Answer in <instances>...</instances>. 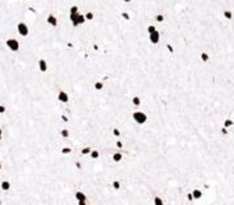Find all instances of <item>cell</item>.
Segmentation results:
<instances>
[{
	"label": "cell",
	"instance_id": "obj_11",
	"mask_svg": "<svg viewBox=\"0 0 234 205\" xmlns=\"http://www.w3.org/2000/svg\"><path fill=\"white\" fill-rule=\"evenodd\" d=\"M212 17H214V16H212ZM205 19H206V18H205ZM200 22H201V21H200ZM197 23H198V22H197ZM197 23H196V24H197ZM193 26H194V24H193ZM193 26H192V28H193ZM191 40H192V30H191ZM192 44H193V41H192ZM193 48H194V45H193ZM194 49H196V48H194ZM196 50H197V49H196ZM197 51H198V50H197ZM198 53H200V51H198ZM197 73H198V72H197ZM196 89H197V80H196ZM197 94H198V90H197ZM198 97H200V95H198ZM200 101L202 103V105H204V107H205V108H206V109H207L208 111H210V113H211L212 115H215V117H218V118H219V119H223V121L225 119V118H221V117H219V115H216V114H215V113H212V111H211V110H210V109H208V108L206 107V105L204 104V101H202V100H201V97H200ZM233 128H234V126H233Z\"/></svg>",
	"mask_w": 234,
	"mask_h": 205
},
{
	"label": "cell",
	"instance_id": "obj_16",
	"mask_svg": "<svg viewBox=\"0 0 234 205\" xmlns=\"http://www.w3.org/2000/svg\"><path fill=\"white\" fill-rule=\"evenodd\" d=\"M221 17H223L225 21L230 22V21H233V18H234V13H233V10H230V9H224L223 13H221Z\"/></svg>",
	"mask_w": 234,
	"mask_h": 205
},
{
	"label": "cell",
	"instance_id": "obj_22",
	"mask_svg": "<svg viewBox=\"0 0 234 205\" xmlns=\"http://www.w3.org/2000/svg\"><path fill=\"white\" fill-rule=\"evenodd\" d=\"M221 126L229 129V128H232L234 126V119H233V118H225V119L223 121V125H221Z\"/></svg>",
	"mask_w": 234,
	"mask_h": 205
},
{
	"label": "cell",
	"instance_id": "obj_18",
	"mask_svg": "<svg viewBox=\"0 0 234 205\" xmlns=\"http://www.w3.org/2000/svg\"><path fill=\"white\" fill-rule=\"evenodd\" d=\"M110 185H112V189H113V191H119L120 189H122V182L119 181V179H116V178H114V179H112V182H110Z\"/></svg>",
	"mask_w": 234,
	"mask_h": 205
},
{
	"label": "cell",
	"instance_id": "obj_40",
	"mask_svg": "<svg viewBox=\"0 0 234 205\" xmlns=\"http://www.w3.org/2000/svg\"><path fill=\"white\" fill-rule=\"evenodd\" d=\"M233 205H234V204H233Z\"/></svg>",
	"mask_w": 234,
	"mask_h": 205
},
{
	"label": "cell",
	"instance_id": "obj_12",
	"mask_svg": "<svg viewBox=\"0 0 234 205\" xmlns=\"http://www.w3.org/2000/svg\"><path fill=\"white\" fill-rule=\"evenodd\" d=\"M37 107H39V105H37ZM37 107H35L33 108V110L32 109H31V111H29V114L31 115H33V117H39V118H46V117H42V115H37V114H35V109L36 108H37ZM116 115H118V114H116ZM51 118V117H50ZM46 119H47V118H46ZM113 122V121H112ZM61 128H63V127H61ZM65 128H68V127H65ZM71 129H87V128H96V127H81V128H77V127H69ZM68 128V129H69ZM102 129H108V128H102ZM110 131H112V129H110Z\"/></svg>",
	"mask_w": 234,
	"mask_h": 205
},
{
	"label": "cell",
	"instance_id": "obj_32",
	"mask_svg": "<svg viewBox=\"0 0 234 205\" xmlns=\"http://www.w3.org/2000/svg\"><path fill=\"white\" fill-rule=\"evenodd\" d=\"M115 147L118 149V150H123V149H124V142H123L120 139H116L115 140Z\"/></svg>",
	"mask_w": 234,
	"mask_h": 205
},
{
	"label": "cell",
	"instance_id": "obj_13",
	"mask_svg": "<svg viewBox=\"0 0 234 205\" xmlns=\"http://www.w3.org/2000/svg\"><path fill=\"white\" fill-rule=\"evenodd\" d=\"M0 190L4 191V192H9L12 190V182L9 179H3V181H0Z\"/></svg>",
	"mask_w": 234,
	"mask_h": 205
},
{
	"label": "cell",
	"instance_id": "obj_36",
	"mask_svg": "<svg viewBox=\"0 0 234 205\" xmlns=\"http://www.w3.org/2000/svg\"><path fill=\"white\" fill-rule=\"evenodd\" d=\"M77 205H90V204H88V201H78Z\"/></svg>",
	"mask_w": 234,
	"mask_h": 205
},
{
	"label": "cell",
	"instance_id": "obj_25",
	"mask_svg": "<svg viewBox=\"0 0 234 205\" xmlns=\"http://www.w3.org/2000/svg\"><path fill=\"white\" fill-rule=\"evenodd\" d=\"M90 159H92V160H97L98 158H100V151L97 150V149H95V147H92V151L90 153Z\"/></svg>",
	"mask_w": 234,
	"mask_h": 205
},
{
	"label": "cell",
	"instance_id": "obj_1",
	"mask_svg": "<svg viewBox=\"0 0 234 205\" xmlns=\"http://www.w3.org/2000/svg\"><path fill=\"white\" fill-rule=\"evenodd\" d=\"M207 14L234 13V0H184ZM197 44L210 54L208 63H201L197 82L202 97L225 118L234 119V18L228 22L221 16L211 17L197 28Z\"/></svg>",
	"mask_w": 234,
	"mask_h": 205
},
{
	"label": "cell",
	"instance_id": "obj_15",
	"mask_svg": "<svg viewBox=\"0 0 234 205\" xmlns=\"http://www.w3.org/2000/svg\"><path fill=\"white\" fill-rule=\"evenodd\" d=\"M191 192H192V195H193L194 201L200 200V199H202V196H204V191H202L201 189H198V187L192 189V190H191Z\"/></svg>",
	"mask_w": 234,
	"mask_h": 205
},
{
	"label": "cell",
	"instance_id": "obj_30",
	"mask_svg": "<svg viewBox=\"0 0 234 205\" xmlns=\"http://www.w3.org/2000/svg\"><path fill=\"white\" fill-rule=\"evenodd\" d=\"M92 151V147L91 146H83L81 149V151H79V154L83 155V157H87V155H90V153Z\"/></svg>",
	"mask_w": 234,
	"mask_h": 205
},
{
	"label": "cell",
	"instance_id": "obj_37",
	"mask_svg": "<svg viewBox=\"0 0 234 205\" xmlns=\"http://www.w3.org/2000/svg\"><path fill=\"white\" fill-rule=\"evenodd\" d=\"M122 2H123V3H126V4H128V3H132L133 0H122Z\"/></svg>",
	"mask_w": 234,
	"mask_h": 205
},
{
	"label": "cell",
	"instance_id": "obj_9",
	"mask_svg": "<svg viewBox=\"0 0 234 205\" xmlns=\"http://www.w3.org/2000/svg\"><path fill=\"white\" fill-rule=\"evenodd\" d=\"M74 199H76L77 203L78 201H88V196L83 190H77L74 192Z\"/></svg>",
	"mask_w": 234,
	"mask_h": 205
},
{
	"label": "cell",
	"instance_id": "obj_17",
	"mask_svg": "<svg viewBox=\"0 0 234 205\" xmlns=\"http://www.w3.org/2000/svg\"><path fill=\"white\" fill-rule=\"evenodd\" d=\"M92 89L97 92H101L104 89H105V83L101 82V81H96V82H94V85H92Z\"/></svg>",
	"mask_w": 234,
	"mask_h": 205
},
{
	"label": "cell",
	"instance_id": "obj_23",
	"mask_svg": "<svg viewBox=\"0 0 234 205\" xmlns=\"http://www.w3.org/2000/svg\"><path fill=\"white\" fill-rule=\"evenodd\" d=\"M200 60L202 63H208V62H210V54L207 51H201L200 53Z\"/></svg>",
	"mask_w": 234,
	"mask_h": 205
},
{
	"label": "cell",
	"instance_id": "obj_34",
	"mask_svg": "<svg viewBox=\"0 0 234 205\" xmlns=\"http://www.w3.org/2000/svg\"><path fill=\"white\" fill-rule=\"evenodd\" d=\"M186 199H187V201H188V203H193V201H194L193 195H192V192H191V191L186 195Z\"/></svg>",
	"mask_w": 234,
	"mask_h": 205
},
{
	"label": "cell",
	"instance_id": "obj_21",
	"mask_svg": "<svg viewBox=\"0 0 234 205\" xmlns=\"http://www.w3.org/2000/svg\"><path fill=\"white\" fill-rule=\"evenodd\" d=\"M59 136L61 139H68L69 136H71V131L68 128H65V127H63V128H60L59 129Z\"/></svg>",
	"mask_w": 234,
	"mask_h": 205
},
{
	"label": "cell",
	"instance_id": "obj_24",
	"mask_svg": "<svg viewBox=\"0 0 234 205\" xmlns=\"http://www.w3.org/2000/svg\"><path fill=\"white\" fill-rule=\"evenodd\" d=\"M33 109V108H32ZM134 109H136V108H134ZM29 111H31V109L27 111V113H26V117H32V118H35V119H46V118H39V117H33V115H31L29 114ZM53 118V117H51ZM47 119H50V118H47ZM87 129H102V128H87ZM69 131H83V129H69ZM84 131H86V129H84Z\"/></svg>",
	"mask_w": 234,
	"mask_h": 205
},
{
	"label": "cell",
	"instance_id": "obj_6",
	"mask_svg": "<svg viewBox=\"0 0 234 205\" xmlns=\"http://www.w3.org/2000/svg\"><path fill=\"white\" fill-rule=\"evenodd\" d=\"M57 100L60 104H68L71 101V96L65 90H59L57 94Z\"/></svg>",
	"mask_w": 234,
	"mask_h": 205
},
{
	"label": "cell",
	"instance_id": "obj_10",
	"mask_svg": "<svg viewBox=\"0 0 234 205\" xmlns=\"http://www.w3.org/2000/svg\"><path fill=\"white\" fill-rule=\"evenodd\" d=\"M124 159V154L122 153V150H116L115 153L112 154V161L113 163H122Z\"/></svg>",
	"mask_w": 234,
	"mask_h": 205
},
{
	"label": "cell",
	"instance_id": "obj_14",
	"mask_svg": "<svg viewBox=\"0 0 234 205\" xmlns=\"http://www.w3.org/2000/svg\"><path fill=\"white\" fill-rule=\"evenodd\" d=\"M131 104L136 108V110H138V108L141 107V104H142V99H141L138 95H133L131 97Z\"/></svg>",
	"mask_w": 234,
	"mask_h": 205
},
{
	"label": "cell",
	"instance_id": "obj_39",
	"mask_svg": "<svg viewBox=\"0 0 234 205\" xmlns=\"http://www.w3.org/2000/svg\"><path fill=\"white\" fill-rule=\"evenodd\" d=\"M0 160H2V153H0Z\"/></svg>",
	"mask_w": 234,
	"mask_h": 205
},
{
	"label": "cell",
	"instance_id": "obj_35",
	"mask_svg": "<svg viewBox=\"0 0 234 205\" xmlns=\"http://www.w3.org/2000/svg\"><path fill=\"white\" fill-rule=\"evenodd\" d=\"M7 110H8L7 105H5V104H0V114H5V113H7Z\"/></svg>",
	"mask_w": 234,
	"mask_h": 205
},
{
	"label": "cell",
	"instance_id": "obj_4",
	"mask_svg": "<svg viewBox=\"0 0 234 205\" xmlns=\"http://www.w3.org/2000/svg\"><path fill=\"white\" fill-rule=\"evenodd\" d=\"M17 34L19 37H22V39H26V37H28L29 35V26H28V23L27 22H24V21H21V22H18L17 23Z\"/></svg>",
	"mask_w": 234,
	"mask_h": 205
},
{
	"label": "cell",
	"instance_id": "obj_26",
	"mask_svg": "<svg viewBox=\"0 0 234 205\" xmlns=\"http://www.w3.org/2000/svg\"><path fill=\"white\" fill-rule=\"evenodd\" d=\"M110 132H112V135L114 136V137L115 139H120V136H122V131H120V128H118V127H112V131H110Z\"/></svg>",
	"mask_w": 234,
	"mask_h": 205
},
{
	"label": "cell",
	"instance_id": "obj_28",
	"mask_svg": "<svg viewBox=\"0 0 234 205\" xmlns=\"http://www.w3.org/2000/svg\"><path fill=\"white\" fill-rule=\"evenodd\" d=\"M59 153L61 154V155H69V154H72L73 153V149L72 147H69V146H63L59 150Z\"/></svg>",
	"mask_w": 234,
	"mask_h": 205
},
{
	"label": "cell",
	"instance_id": "obj_19",
	"mask_svg": "<svg viewBox=\"0 0 234 205\" xmlns=\"http://www.w3.org/2000/svg\"><path fill=\"white\" fill-rule=\"evenodd\" d=\"M152 205H166V204H165V200H164L163 196L155 195L152 199Z\"/></svg>",
	"mask_w": 234,
	"mask_h": 205
},
{
	"label": "cell",
	"instance_id": "obj_33",
	"mask_svg": "<svg viewBox=\"0 0 234 205\" xmlns=\"http://www.w3.org/2000/svg\"><path fill=\"white\" fill-rule=\"evenodd\" d=\"M229 133H230V132H229V129H228V128H225V127H223V126L220 127V135H221V136H228Z\"/></svg>",
	"mask_w": 234,
	"mask_h": 205
},
{
	"label": "cell",
	"instance_id": "obj_29",
	"mask_svg": "<svg viewBox=\"0 0 234 205\" xmlns=\"http://www.w3.org/2000/svg\"><path fill=\"white\" fill-rule=\"evenodd\" d=\"M84 17H86V21L87 22H91V21H94L95 19V13L92 10H87L86 13H83Z\"/></svg>",
	"mask_w": 234,
	"mask_h": 205
},
{
	"label": "cell",
	"instance_id": "obj_20",
	"mask_svg": "<svg viewBox=\"0 0 234 205\" xmlns=\"http://www.w3.org/2000/svg\"><path fill=\"white\" fill-rule=\"evenodd\" d=\"M165 22V14L164 13H157L153 18V23L155 24H161Z\"/></svg>",
	"mask_w": 234,
	"mask_h": 205
},
{
	"label": "cell",
	"instance_id": "obj_31",
	"mask_svg": "<svg viewBox=\"0 0 234 205\" xmlns=\"http://www.w3.org/2000/svg\"><path fill=\"white\" fill-rule=\"evenodd\" d=\"M157 30V26L155 23H151V24H149L147 26V28H146V32H147V36H149L150 34H152V32H155V31Z\"/></svg>",
	"mask_w": 234,
	"mask_h": 205
},
{
	"label": "cell",
	"instance_id": "obj_27",
	"mask_svg": "<svg viewBox=\"0 0 234 205\" xmlns=\"http://www.w3.org/2000/svg\"><path fill=\"white\" fill-rule=\"evenodd\" d=\"M68 13L69 14H78L79 13V7L76 4H72L71 7L68 8Z\"/></svg>",
	"mask_w": 234,
	"mask_h": 205
},
{
	"label": "cell",
	"instance_id": "obj_38",
	"mask_svg": "<svg viewBox=\"0 0 234 205\" xmlns=\"http://www.w3.org/2000/svg\"><path fill=\"white\" fill-rule=\"evenodd\" d=\"M2 169H3V161L0 160V171H2Z\"/></svg>",
	"mask_w": 234,
	"mask_h": 205
},
{
	"label": "cell",
	"instance_id": "obj_5",
	"mask_svg": "<svg viewBox=\"0 0 234 205\" xmlns=\"http://www.w3.org/2000/svg\"><path fill=\"white\" fill-rule=\"evenodd\" d=\"M45 22L49 27H51V28H57L58 27V24H59V19H58V17L55 16L54 13H49L45 18Z\"/></svg>",
	"mask_w": 234,
	"mask_h": 205
},
{
	"label": "cell",
	"instance_id": "obj_7",
	"mask_svg": "<svg viewBox=\"0 0 234 205\" xmlns=\"http://www.w3.org/2000/svg\"><path fill=\"white\" fill-rule=\"evenodd\" d=\"M149 41L151 45H157L160 41H161V35H160V31L156 30L155 32H152L149 35Z\"/></svg>",
	"mask_w": 234,
	"mask_h": 205
},
{
	"label": "cell",
	"instance_id": "obj_8",
	"mask_svg": "<svg viewBox=\"0 0 234 205\" xmlns=\"http://www.w3.org/2000/svg\"><path fill=\"white\" fill-rule=\"evenodd\" d=\"M37 69L41 73H46L49 71V63H47V60L45 58H40L37 60Z\"/></svg>",
	"mask_w": 234,
	"mask_h": 205
},
{
	"label": "cell",
	"instance_id": "obj_3",
	"mask_svg": "<svg viewBox=\"0 0 234 205\" xmlns=\"http://www.w3.org/2000/svg\"><path fill=\"white\" fill-rule=\"evenodd\" d=\"M5 46L12 53H18L21 50V41L18 37H8L5 40Z\"/></svg>",
	"mask_w": 234,
	"mask_h": 205
},
{
	"label": "cell",
	"instance_id": "obj_2",
	"mask_svg": "<svg viewBox=\"0 0 234 205\" xmlns=\"http://www.w3.org/2000/svg\"><path fill=\"white\" fill-rule=\"evenodd\" d=\"M132 119L138 126H143L149 121V115L142 110H133L132 111Z\"/></svg>",
	"mask_w": 234,
	"mask_h": 205
}]
</instances>
